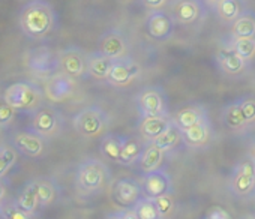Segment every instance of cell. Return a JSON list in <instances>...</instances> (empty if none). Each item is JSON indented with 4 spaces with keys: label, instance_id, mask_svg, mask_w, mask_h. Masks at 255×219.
I'll return each mask as SVG.
<instances>
[{
    "label": "cell",
    "instance_id": "1",
    "mask_svg": "<svg viewBox=\"0 0 255 219\" xmlns=\"http://www.w3.org/2000/svg\"><path fill=\"white\" fill-rule=\"evenodd\" d=\"M18 23L27 38L39 41L57 27V12L47 0H30L21 8Z\"/></svg>",
    "mask_w": 255,
    "mask_h": 219
},
{
    "label": "cell",
    "instance_id": "2",
    "mask_svg": "<svg viewBox=\"0 0 255 219\" xmlns=\"http://www.w3.org/2000/svg\"><path fill=\"white\" fill-rule=\"evenodd\" d=\"M75 188L83 197H93L102 192L111 182V170L98 158H87L77 165Z\"/></svg>",
    "mask_w": 255,
    "mask_h": 219
},
{
    "label": "cell",
    "instance_id": "3",
    "mask_svg": "<svg viewBox=\"0 0 255 219\" xmlns=\"http://www.w3.org/2000/svg\"><path fill=\"white\" fill-rule=\"evenodd\" d=\"M3 99L18 111L33 113L44 105L45 92L33 81H17L5 89Z\"/></svg>",
    "mask_w": 255,
    "mask_h": 219
},
{
    "label": "cell",
    "instance_id": "4",
    "mask_svg": "<svg viewBox=\"0 0 255 219\" xmlns=\"http://www.w3.org/2000/svg\"><path fill=\"white\" fill-rule=\"evenodd\" d=\"M72 126L83 138H98L107 132L110 126V116L98 105L86 107L74 116Z\"/></svg>",
    "mask_w": 255,
    "mask_h": 219
},
{
    "label": "cell",
    "instance_id": "5",
    "mask_svg": "<svg viewBox=\"0 0 255 219\" xmlns=\"http://www.w3.org/2000/svg\"><path fill=\"white\" fill-rule=\"evenodd\" d=\"M228 189L237 198H251L255 194V159L249 155L234 165L228 179Z\"/></svg>",
    "mask_w": 255,
    "mask_h": 219
},
{
    "label": "cell",
    "instance_id": "6",
    "mask_svg": "<svg viewBox=\"0 0 255 219\" xmlns=\"http://www.w3.org/2000/svg\"><path fill=\"white\" fill-rule=\"evenodd\" d=\"M135 105L140 117L170 116L168 96L161 86H146L135 95Z\"/></svg>",
    "mask_w": 255,
    "mask_h": 219
},
{
    "label": "cell",
    "instance_id": "7",
    "mask_svg": "<svg viewBox=\"0 0 255 219\" xmlns=\"http://www.w3.org/2000/svg\"><path fill=\"white\" fill-rule=\"evenodd\" d=\"M32 129L47 140L57 138L65 129V117L57 108L41 105L32 113Z\"/></svg>",
    "mask_w": 255,
    "mask_h": 219
},
{
    "label": "cell",
    "instance_id": "8",
    "mask_svg": "<svg viewBox=\"0 0 255 219\" xmlns=\"http://www.w3.org/2000/svg\"><path fill=\"white\" fill-rule=\"evenodd\" d=\"M167 9L173 15L176 24L183 27H189L206 20L209 14V6L204 0H171Z\"/></svg>",
    "mask_w": 255,
    "mask_h": 219
},
{
    "label": "cell",
    "instance_id": "9",
    "mask_svg": "<svg viewBox=\"0 0 255 219\" xmlns=\"http://www.w3.org/2000/svg\"><path fill=\"white\" fill-rule=\"evenodd\" d=\"M24 65L32 74L45 80L60 72L59 53L48 47H38L30 50L24 57Z\"/></svg>",
    "mask_w": 255,
    "mask_h": 219
},
{
    "label": "cell",
    "instance_id": "10",
    "mask_svg": "<svg viewBox=\"0 0 255 219\" xmlns=\"http://www.w3.org/2000/svg\"><path fill=\"white\" fill-rule=\"evenodd\" d=\"M11 144L17 149V152L21 156L36 159L45 155L48 147V140L39 135L33 129H23L12 134Z\"/></svg>",
    "mask_w": 255,
    "mask_h": 219
},
{
    "label": "cell",
    "instance_id": "11",
    "mask_svg": "<svg viewBox=\"0 0 255 219\" xmlns=\"http://www.w3.org/2000/svg\"><path fill=\"white\" fill-rule=\"evenodd\" d=\"M143 74L141 65L129 56L114 59L113 68L107 78V83L114 87H126L132 84Z\"/></svg>",
    "mask_w": 255,
    "mask_h": 219
},
{
    "label": "cell",
    "instance_id": "12",
    "mask_svg": "<svg viewBox=\"0 0 255 219\" xmlns=\"http://www.w3.org/2000/svg\"><path fill=\"white\" fill-rule=\"evenodd\" d=\"M60 72L74 78L83 80L89 75L87 72V53H84L80 47L71 45L63 48L59 53Z\"/></svg>",
    "mask_w": 255,
    "mask_h": 219
},
{
    "label": "cell",
    "instance_id": "13",
    "mask_svg": "<svg viewBox=\"0 0 255 219\" xmlns=\"http://www.w3.org/2000/svg\"><path fill=\"white\" fill-rule=\"evenodd\" d=\"M113 200L120 207H132L138 203L140 198L144 197L143 185L137 179L123 177L114 182L111 188Z\"/></svg>",
    "mask_w": 255,
    "mask_h": 219
},
{
    "label": "cell",
    "instance_id": "14",
    "mask_svg": "<svg viewBox=\"0 0 255 219\" xmlns=\"http://www.w3.org/2000/svg\"><path fill=\"white\" fill-rule=\"evenodd\" d=\"M174 27H176V21L173 15L165 9L150 11L146 18L147 35L158 42H164L170 39L174 33Z\"/></svg>",
    "mask_w": 255,
    "mask_h": 219
},
{
    "label": "cell",
    "instance_id": "15",
    "mask_svg": "<svg viewBox=\"0 0 255 219\" xmlns=\"http://www.w3.org/2000/svg\"><path fill=\"white\" fill-rule=\"evenodd\" d=\"M98 51L111 59H120L129 56V42H128L126 35L122 30L110 29L99 36Z\"/></svg>",
    "mask_w": 255,
    "mask_h": 219
},
{
    "label": "cell",
    "instance_id": "16",
    "mask_svg": "<svg viewBox=\"0 0 255 219\" xmlns=\"http://www.w3.org/2000/svg\"><path fill=\"white\" fill-rule=\"evenodd\" d=\"M44 92L45 98L50 99L51 102H65L75 93V80L65 75L63 72H57L45 80Z\"/></svg>",
    "mask_w": 255,
    "mask_h": 219
},
{
    "label": "cell",
    "instance_id": "17",
    "mask_svg": "<svg viewBox=\"0 0 255 219\" xmlns=\"http://www.w3.org/2000/svg\"><path fill=\"white\" fill-rule=\"evenodd\" d=\"M183 135V146L189 149H206L210 146L213 140V126L210 119H204L189 128L182 129Z\"/></svg>",
    "mask_w": 255,
    "mask_h": 219
},
{
    "label": "cell",
    "instance_id": "18",
    "mask_svg": "<svg viewBox=\"0 0 255 219\" xmlns=\"http://www.w3.org/2000/svg\"><path fill=\"white\" fill-rule=\"evenodd\" d=\"M216 63L219 71L231 78L242 77L249 66V63L245 59H242L234 50H231L225 44L216 53Z\"/></svg>",
    "mask_w": 255,
    "mask_h": 219
},
{
    "label": "cell",
    "instance_id": "19",
    "mask_svg": "<svg viewBox=\"0 0 255 219\" xmlns=\"http://www.w3.org/2000/svg\"><path fill=\"white\" fill-rule=\"evenodd\" d=\"M141 185L144 189V195L152 197V198H156V197L165 195V194H174L171 176L164 168H158L155 171L144 173Z\"/></svg>",
    "mask_w": 255,
    "mask_h": 219
},
{
    "label": "cell",
    "instance_id": "20",
    "mask_svg": "<svg viewBox=\"0 0 255 219\" xmlns=\"http://www.w3.org/2000/svg\"><path fill=\"white\" fill-rule=\"evenodd\" d=\"M165 155H167V152H164L161 147H158L153 141H144V149L137 162L138 170L144 174V173H150L158 168H162Z\"/></svg>",
    "mask_w": 255,
    "mask_h": 219
},
{
    "label": "cell",
    "instance_id": "21",
    "mask_svg": "<svg viewBox=\"0 0 255 219\" xmlns=\"http://www.w3.org/2000/svg\"><path fill=\"white\" fill-rule=\"evenodd\" d=\"M171 116H147L140 117L138 122V132L144 141H153L158 135H161L167 126L171 123Z\"/></svg>",
    "mask_w": 255,
    "mask_h": 219
},
{
    "label": "cell",
    "instance_id": "22",
    "mask_svg": "<svg viewBox=\"0 0 255 219\" xmlns=\"http://www.w3.org/2000/svg\"><path fill=\"white\" fill-rule=\"evenodd\" d=\"M209 114H207V110L200 105V104H191V105H185L182 107L179 111L173 116V120L182 128H189L204 119H207Z\"/></svg>",
    "mask_w": 255,
    "mask_h": 219
},
{
    "label": "cell",
    "instance_id": "23",
    "mask_svg": "<svg viewBox=\"0 0 255 219\" xmlns=\"http://www.w3.org/2000/svg\"><path fill=\"white\" fill-rule=\"evenodd\" d=\"M114 59L102 54L101 51H93L87 54V72L95 80H105L110 75Z\"/></svg>",
    "mask_w": 255,
    "mask_h": 219
},
{
    "label": "cell",
    "instance_id": "24",
    "mask_svg": "<svg viewBox=\"0 0 255 219\" xmlns=\"http://www.w3.org/2000/svg\"><path fill=\"white\" fill-rule=\"evenodd\" d=\"M222 123L230 131H240L245 129L248 125L245 122V116L242 111V98L231 101L222 110Z\"/></svg>",
    "mask_w": 255,
    "mask_h": 219
},
{
    "label": "cell",
    "instance_id": "25",
    "mask_svg": "<svg viewBox=\"0 0 255 219\" xmlns=\"http://www.w3.org/2000/svg\"><path fill=\"white\" fill-rule=\"evenodd\" d=\"M144 149V143L140 141L135 137H128L125 135L123 138V144H122V152H120V158H119V165L122 167H132L137 165L141 152Z\"/></svg>",
    "mask_w": 255,
    "mask_h": 219
},
{
    "label": "cell",
    "instance_id": "26",
    "mask_svg": "<svg viewBox=\"0 0 255 219\" xmlns=\"http://www.w3.org/2000/svg\"><path fill=\"white\" fill-rule=\"evenodd\" d=\"M213 9L221 21L231 24L246 11V2L245 0H219Z\"/></svg>",
    "mask_w": 255,
    "mask_h": 219
},
{
    "label": "cell",
    "instance_id": "27",
    "mask_svg": "<svg viewBox=\"0 0 255 219\" xmlns=\"http://www.w3.org/2000/svg\"><path fill=\"white\" fill-rule=\"evenodd\" d=\"M35 180V186H36V192L39 197V204L42 209L50 207L51 204H54L59 197H60V189L57 186V183L50 179V177H38L33 179Z\"/></svg>",
    "mask_w": 255,
    "mask_h": 219
},
{
    "label": "cell",
    "instance_id": "28",
    "mask_svg": "<svg viewBox=\"0 0 255 219\" xmlns=\"http://www.w3.org/2000/svg\"><path fill=\"white\" fill-rule=\"evenodd\" d=\"M153 143H155L158 147H161L164 152H167V153L176 150L180 144H183L182 128H180L174 120H171V123L167 126V129H165L161 135H158V137L153 140Z\"/></svg>",
    "mask_w": 255,
    "mask_h": 219
},
{
    "label": "cell",
    "instance_id": "29",
    "mask_svg": "<svg viewBox=\"0 0 255 219\" xmlns=\"http://www.w3.org/2000/svg\"><path fill=\"white\" fill-rule=\"evenodd\" d=\"M231 38H254L255 39V12L245 11L234 23L230 24Z\"/></svg>",
    "mask_w": 255,
    "mask_h": 219
},
{
    "label": "cell",
    "instance_id": "30",
    "mask_svg": "<svg viewBox=\"0 0 255 219\" xmlns=\"http://www.w3.org/2000/svg\"><path fill=\"white\" fill-rule=\"evenodd\" d=\"M15 203L27 213L36 216V210L41 207L39 204V197H38V192H36V186H35V180H29L26 185H23V188L20 189L17 198H15Z\"/></svg>",
    "mask_w": 255,
    "mask_h": 219
},
{
    "label": "cell",
    "instance_id": "31",
    "mask_svg": "<svg viewBox=\"0 0 255 219\" xmlns=\"http://www.w3.org/2000/svg\"><path fill=\"white\" fill-rule=\"evenodd\" d=\"M123 138L125 135L120 134H114V132H108L101 138L99 143V152L104 158H107L111 162H119L120 158V152H122V144H123Z\"/></svg>",
    "mask_w": 255,
    "mask_h": 219
},
{
    "label": "cell",
    "instance_id": "32",
    "mask_svg": "<svg viewBox=\"0 0 255 219\" xmlns=\"http://www.w3.org/2000/svg\"><path fill=\"white\" fill-rule=\"evenodd\" d=\"M225 45L234 50L248 63L255 60V39L254 38H231L228 36Z\"/></svg>",
    "mask_w": 255,
    "mask_h": 219
},
{
    "label": "cell",
    "instance_id": "33",
    "mask_svg": "<svg viewBox=\"0 0 255 219\" xmlns=\"http://www.w3.org/2000/svg\"><path fill=\"white\" fill-rule=\"evenodd\" d=\"M18 152L12 144H0V177H5L8 171L17 164Z\"/></svg>",
    "mask_w": 255,
    "mask_h": 219
},
{
    "label": "cell",
    "instance_id": "34",
    "mask_svg": "<svg viewBox=\"0 0 255 219\" xmlns=\"http://www.w3.org/2000/svg\"><path fill=\"white\" fill-rule=\"evenodd\" d=\"M138 219H161L155 198L144 195L143 198L138 200V203L134 206Z\"/></svg>",
    "mask_w": 255,
    "mask_h": 219
},
{
    "label": "cell",
    "instance_id": "35",
    "mask_svg": "<svg viewBox=\"0 0 255 219\" xmlns=\"http://www.w3.org/2000/svg\"><path fill=\"white\" fill-rule=\"evenodd\" d=\"M155 203H156V207H158V212H159L161 219H165V218L173 216L174 209H176L174 194L159 195V197H156V198H155Z\"/></svg>",
    "mask_w": 255,
    "mask_h": 219
},
{
    "label": "cell",
    "instance_id": "36",
    "mask_svg": "<svg viewBox=\"0 0 255 219\" xmlns=\"http://www.w3.org/2000/svg\"><path fill=\"white\" fill-rule=\"evenodd\" d=\"M0 213H2V218H9V219H30L35 218L33 215L24 212L15 201L11 203H3L2 209H0Z\"/></svg>",
    "mask_w": 255,
    "mask_h": 219
},
{
    "label": "cell",
    "instance_id": "37",
    "mask_svg": "<svg viewBox=\"0 0 255 219\" xmlns=\"http://www.w3.org/2000/svg\"><path fill=\"white\" fill-rule=\"evenodd\" d=\"M18 113V110H15L14 107H11L3 96L0 98V123H2L3 128H9L12 125V122L15 120V116Z\"/></svg>",
    "mask_w": 255,
    "mask_h": 219
},
{
    "label": "cell",
    "instance_id": "38",
    "mask_svg": "<svg viewBox=\"0 0 255 219\" xmlns=\"http://www.w3.org/2000/svg\"><path fill=\"white\" fill-rule=\"evenodd\" d=\"M242 111L248 126L255 123V98H242Z\"/></svg>",
    "mask_w": 255,
    "mask_h": 219
},
{
    "label": "cell",
    "instance_id": "39",
    "mask_svg": "<svg viewBox=\"0 0 255 219\" xmlns=\"http://www.w3.org/2000/svg\"><path fill=\"white\" fill-rule=\"evenodd\" d=\"M141 5L149 9V11H158V9H165L168 8L171 0H140Z\"/></svg>",
    "mask_w": 255,
    "mask_h": 219
},
{
    "label": "cell",
    "instance_id": "40",
    "mask_svg": "<svg viewBox=\"0 0 255 219\" xmlns=\"http://www.w3.org/2000/svg\"><path fill=\"white\" fill-rule=\"evenodd\" d=\"M110 218H117V219H138L134 206L132 207H122V210L116 212L114 215H110Z\"/></svg>",
    "mask_w": 255,
    "mask_h": 219
},
{
    "label": "cell",
    "instance_id": "41",
    "mask_svg": "<svg viewBox=\"0 0 255 219\" xmlns=\"http://www.w3.org/2000/svg\"><path fill=\"white\" fill-rule=\"evenodd\" d=\"M206 218H209V219H216V218L218 219H228L230 213L225 209H222V207H213V209H210L207 212Z\"/></svg>",
    "mask_w": 255,
    "mask_h": 219
},
{
    "label": "cell",
    "instance_id": "42",
    "mask_svg": "<svg viewBox=\"0 0 255 219\" xmlns=\"http://www.w3.org/2000/svg\"><path fill=\"white\" fill-rule=\"evenodd\" d=\"M6 200V185L3 183V179L0 177V203H5Z\"/></svg>",
    "mask_w": 255,
    "mask_h": 219
},
{
    "label": "cell",
    "instance_id": "43",
    "mask_svg": "<svg viewBox=\"0 0 255 219\" xmlns=\"http://www.w3.org/2000/svg\"><path fill=\"white\" fill-rule=\"evenodd\" d=\"M248 155H249L252 159H255V138H252V140H251V143H249V147H248Z\"/></svg>",
    "mask_w": 255,
    "mask_h": 219
},
{
    "label": "cell",
    "instance_id": "44",
    "mask_svg": "<svg viewBox=\"0 0 255 219\" xmlns=\"http://www.w3.org/2000/svg\"><path fill=\"white\" fill-rule=\"evenodd\" d=\"M204 2H206V5H207L209 8H212V9H213V8H215V5L219 2V0H204Z\"/></svg>",
    "mask_w": 255,
    "mask_h": 219
},
{
    "label": "cell",
    "instance_id": "45",
    "mask_svg": "<svg viewBox=\"0 0 255 219\" xmlns=\"http://www.w3.org/2000/svg\"><path fill=\"white\" fill-rule=\"evenodd\" d=\"M119 2H122V3H132V2H135V0H119Z\"/></svg>",
    "mask_w": 255,
    "mask_h": 219
},
{
    "label": "cell",
    "instance_id": "46",
    "mask_svg": "<svg viewBox=\"0 0 255 219\" xmlns=\"http://www.w3.org/2000/svg\"><path fill=\"white\" fill-rule=\"evenodd\" d=\"M3 129H5V128L2 126V123H0V134H2V131H3Z\"/></svg>",
    "mask_w": 255,
    "mask_h": 219
},
{
    "label": "cell",
    "instance_id": "47",
    "mask_svg": "<svg viewBox=\"0 0 255 219\" xmlns=\"http://www.w3.org/2000/svg\"><path fill=\"white\" fill-rule=\"evenodd\" d=\"M2 206H3V203H0V209H2ZM0 216H2V213H0Z\"/></svg>",
    "mask_w": 255,
    "mask_h": 219
}]
</instances>
